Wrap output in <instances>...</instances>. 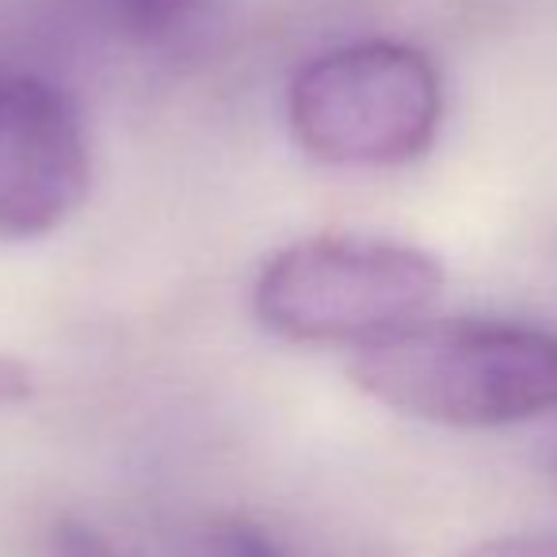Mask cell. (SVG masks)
Instances as JSON below:
<instances>
[{"label":"cell","instance_id":"1","mask_svg":"<svg viewBox=\"0 0 557 557\" xmlns=\"http://www.w3.org/2000/svg\"><path fill=\"white\" fill-rule=\"evenodd\" d=\"M351 382L428 424H523L557 412V333L493 318H424L356 348Z\"/></svg>","mask_w":557,"mask_h":557},{"label":"cell","instance_id":"2","mask_svg":"<svg viewBox=\"0 0 557 557\" xmlns=\"http://www.w3.org/2000/svg\"><path fill=\"white\" fill-rule=\"evenodd\" d=\"M443 290L432 252L374 237H310L278 248L256 278L263 329L290 344L382 341L428 318Z\"/></svg>","mask_w":557,"mask_h":557},{"label":"cell","instance_id":"3","mask_svg":"<svg viewBox=\"0 0 557 557\" xmlns=\"http://www.w3.org/2000/svg\"><path fill=\"white\" fill-rule=\"evenodd\" d=\"M298 149L336 169H394L435 141L443 85L409 42L367 39L306 62L287 96Z\"/></svg>","mask_w":557,"mask_h":557},{"label":"cell","instance_id":"4","mask_svg":"<svg viewBox=\"0 0 557 557\" xmlns=\"http://www.w3.org/2000/svg\"><path fill=\"white\" fill-rule=\"evenodd\" d=\"M92 187V149L73 96L0 65V237H47Z\"/></svg>","mask_w":557,"mask_h":557},{"label":"cell","instance_id":"5","mask_svg":"<svg viewBox=\"0 0 557 557\" xmlns=\"http://www.w3.org/2000/svg\"><path fill=\"white\" fill-rule=\"evenodd\" d=\"M119 12V20H126L138 32H169V27L184 24L202 0H108Z\"/></svg>","mask_w":557,"mask_h":557},{"label":"cell","instance_id":"6","mask_svg":"<svg viewBox=\"0 0 557 557\" xmlns=\"http://www.w3.org/2000/svg\"><path fill=\"white\" fill-rule=\"evenodd\" d=\"M210 549H214V557H287L275 539H268L260 527L245 523V519L218 523L210 534Z\"/></svg>","mask_w":557,"mask_h":557},{"label":"cell","instance_id":"7","mask_svg":"<svg viewBox=\"0 0 557 557\" xmlns=\"http://www.w3.org/2000/svg\"><path fill=\"white\" fill-rule=\"evenodd\" d=\"M462 557H557V539L549 534H511V539H488L466 549Z\"/></svg>","mask_w":557,"mask_h":557},{"label":"cell","instance_id":"8","mask_svg":"<svg viewBox=\"0 0 557 557\" xmlns=\"http://www.w3.org/2000/svg\"><path fill=\"white\" fill-rule=\"evenodd\" d=\"M58 557H111V546L85 523H62L54 531Z\"/></svg>","mask_w":557,"mask_h":557},{"label":"cell","instance_id":"9","mask_svg":"<svg viewBox=\"0 0 557 557\" xmlns=\"http://www.w3.org/2000/svg\"><path fill=\"white\" fill-rule=\"evenodd\" d=\"M32 397V371L16 359H4L0 356V409L4 405H16Z\"/></svg>","mask_w":557,"mask_h":557}]
</instances>
